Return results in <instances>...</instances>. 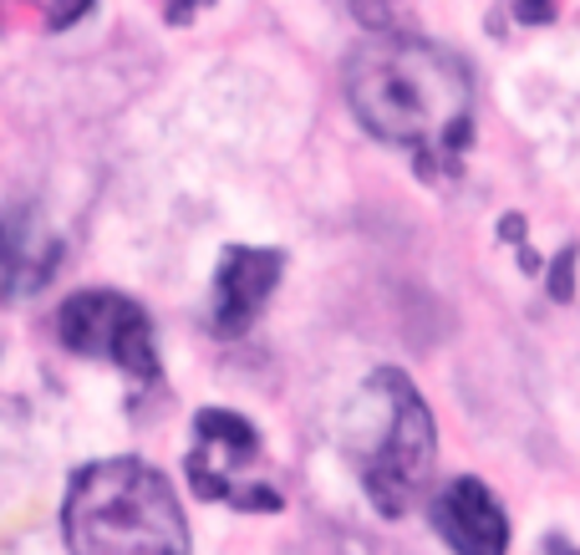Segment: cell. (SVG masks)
Listing matches in <instances>:
<instances>
[{"instance_id":"obj_1","label":"cell","mask_w":580,"mask_h":555,"mask_svg":"<svg viewBox=\"0 0 580 555\" xmlns=\"http://www.w3.org/2000/svg\"><path fill=\"white\" fill-rule=\"evenodd\" d=\"M347 102L372 138L408 149L423 179L453 173L474 138V77L443 47L377 36L351 51Z\"/></svg>"},{"instance_id":"obj_2","label":"cell","mask_w":580,"mask_h":555,"mask_svg":"<svg viewBox=\"0 0 580 555\" xmlns=\"http://www.w3.org/2000/svg\"><path fill=\"white\" fill-rule=\"evenodd\" d=\"M72 555H189L179 494L143 459H98L62 500Z\"/></svg>"},{"instance_id":"obj_3","label":"cell","mask_w":580,"mask_h":555,"mask_svg":"<svg viewBox=\"0 0 580 555\" xmlns=\"http://www.w3.org/2000/svg\"><path fill=\"white\" fill-rule=\"evenodd\" d=\"M357 449H362V489L372 505L392 520L428 485L438 434H433L428 403L402 372H372L362 403H357Z\"/></svg>"},{"instance_id":"obj_4","label":"cell","mask_w":580,"mask_h":555,"mask_svg":"<svg viewBox=\"0 0 580 555\" xmlns=\"http://www.w3.org/2000/svg\"><path fill=\"white\" fill-rule=\"evenodd\" d=\"M260 434L249 418L230 408H204L194 418V443H189V485L199 500H224L234 509H281V489H270L260 474Z\"/></svg>"},{"instance_id":"obj_5","label":"cell","mask_w":580,"mask_h":555,"mask_svg":"<svg viewBox=\"0 0 580 555\" xmlns=\"http://www.w3.org/2000/svg\"><path fill=\"white\" fill-rule=\"evenodd\" d=\"M56 337L77 357L113 362L138 383H158V347H153L149 311L117 291H82L56 311Z\"/></svg>"},{"instance_id":"obj_6","label":"cell","mask_w":580,"mask_h":555,"mask_svg":"<svg viewBox=\"0 0 580 555\" xmlns=\"http://www.w3.org/2000/svg\"><path fill=\"white\" fill-rule=\"evenodd\" d=\"M285 275L281 250H260V245H230L219 255L215 270V332L219 337H240L255 326Z\"/></svg>"},{"instance_id":"obj_7","label":"cell","mask_w":580,"mask_h":555,"mask_svg":"<svg viewBox=\"0 0 580 555\" xmlns=\"http://www.w3.org/2000/svg\"><path fill=\"white\" fill-rule=\"evenodd\" d=\"M433 525L453 545V555H504L510 551V520L489 485L479 479H453L433 500Z\"/></svg>"},{"instance_id":"obj_8","label":"cell","mask_w":580,"mask_h":555,"mask_svg":"<svg viewBox=\"0 0 580 555\" xmlns=\"http://www.w3.org/2000/svg\"><path fill=\"white\" fill-rule=\"evenodd\" d=\"M550 296L555 301H570L576 296V250H565L555 266H550Z\"/></svg>"},{"instance_id":"obj_9","label":"cell","mask_w":580,"mask_h":555,"mask_svg":"<svg viewBox=\"0 0 580 555\" xmlns=\"http://www.w3.org/2000/svg\"><path fill=\"white\" fill-rule=\"evenodd\" d=\"M87 5H92V0H56V5H51V26L62 31L67 21H77V16H82Z\"/></svg>"},{"instance_id":"obj_10","label":"cell","mask_w":580,"mask_h":555,"mask_svg":"<svg viewBox=\"0 0 580 555\" xmlns=\"http://www.w3.org/2000/svg\"><path fill=\"white\" fill-rule=\"evenodd\" d=\"M499 240H525V219H519V215H504V224H499Z\"/></svg>"},{"instance_id":"obj_11","label":"cell","mask_w":580,"mask_h":555,"mask_svg":"<svg viewBox=\"0 0 580 555\" xmlns=\"http://www.w3.org/2000/svg\"><path fill=\"white\" fill-rule=\"evenodd\" d=\"M168 16H173V21H189V5H183V0H173V5H168Z\"/></svg>"},{"instance_id":"obj_12","label":"cell","mask_w":580,"mask_h":555,"mask_svg":"<svg viewBox=\"0 0 580 555\" xmlns=\"http://www.w3.org/2000/svg\"><path fill=\"white\" fill-rule=\"evenodd\" d=\"M550 555H576V551H570L565 540H550Z\"/></svg>"}]
</instances>
